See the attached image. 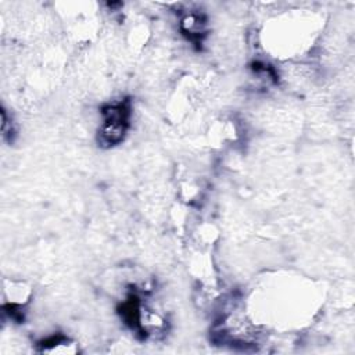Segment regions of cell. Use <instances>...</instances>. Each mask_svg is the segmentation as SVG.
<instances>
[{
    "label": "cell",
    "instance_id": "1",
    "mask_svg": "<svg viewBox=\"0 0 355 355\" xmlns=\"http://www.w3.org/2000/svg\"><path fill=\"white\" fill-rule=\"evenodd\" d=\"M104 121L98 130V141L105 146H114L123 140L129 125L130 110L128 103H118L103 108Z\"/></svg>",
    "mask_w": 355,
    "mask_h": 355
}]
</instances>
